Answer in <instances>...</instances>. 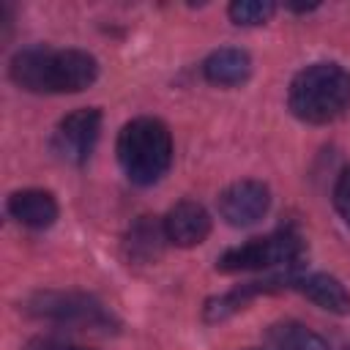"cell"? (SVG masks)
I'll return each instance as SVG.
<instances>
[{
  "label": "cell",
  "instance_id": "cell-1",
  "mask_svg": "<svg viewBox=\"0 0 350 350\" xmlns=\"http://www.w3.org/2000/svg\"><path fill=\"white\" fill-rule=\"evenodd\" d=\"M8 74L27 93H79L98 77V63L82 49L25 46L11 57Z\"/></svg>",
  "mask_w": 350,
  "mask_h": 350
},
{
  "label": "cell",
  "instance_id": "cell-2",
  "mask_svg": "<svg viewBox=\"0 0 350 350\" xmlns=\"http://www.w3.org/2000/svg\"><path fill=\"white\" fill-rule=\"evenodd\" d=\"M290 112L304 123H331L350 109V71L339 63H312L301 68L287 90Z\"/></svg>",
  "mask_w": 350,
  "mask_h": 350
},
{
  "label": "cell",
  "instance_id": "cell-3",
  "mask_svg": "<svg viewBox=\"0 0 350 350\" xmlns=\"http://www.w3.org/2000/svg\"><path fill=\"white\" fill-rule=\"evenodd\" d=\"M115 153L131 183L150 186L172 164V134L159 118H134L120 129Z\"/></svg>",
  "mask_w": 350,
  "mask_h": 350
},
{
  "label": "cell",
  "instance_id": "cell-4",
  "mask_svg": "<svg viewBox=\"0 0 350 350\" xmlns=\"http://www.w3.org/2000/svg\"><path fill=\"white\" fill-rule=\"evenodd\" d=\"M304 257V238L295 230H276L265 238H252L241 246L227 249L216 260V271L238 273V271H262V268H295Z\"/></svg>",
  "mask_w": 350,
  "mask_h": 350
},
{
  "label": "cell",
  "instance_id": "cell-5",
  "mask_svg": "<svg viewBox=\"0 0 350 350\" xmlns=\"http://www.w3.org/2000/svg\"><path fill=\"white\" fill-rule=\"evenodd\" d=\"M25 312L38 320L79 325V328H112L115 317L93 295L74 290H41L25 301Z\"/></svg>",
  "mask_w": 350,
  "mask_h": 350
},
{
  "label": "cell",
  "instance_id": "cell-6",
  "mask_svg": "<svg viewBox=\"0 0 350 350\" xmlns=\"http://www.w3.org/2000/svg\"><path fill=\"white\" fill-rule=\"evenodd\" d=\"M101 134V109L96 107H82L68 112L52 137V148L55 153L68 161V164H85L98 142Z\"/></svg>",
  "mask_w": 350,
  "mask_h": 350
},
{
  "label": "cell",
  "instance_id": "cell-7",
  "mask_svg": "<svg viewBox=\"0 0 350 350\" xmlns=\"http://www.w3.org/2000/svg\"><path fill=\"white\" fill-rule=\"evenodd\" d=\"M271 205V191L260 180H235L219 194V216L230 227L257 224Z\"/></svg>",
  "mask_w": 350,
  "mask_h": 350
},
{
  "label": "cell",
  "instance_id": "cell-8",
  "mask_svg": "<svg viewBox=\"0 0 350 350\" xmlns=\"http://www.w3.org/2000/svg\"><path fill=\"white\" fill-rule=\"evenodd\" d=\"M298 282V273L295 268H287L284 273H273L262 282H246L230 293H221L216 298H208L205 301V309H202V317L205 323H219V320H227L230 314H235L238 309H243L252 298L257 295H265V293H276V290H284V287H295Z\"/></svg>",
  "mask_w": 350,
  "mask_h": 350
},
{
  "label": "cell",
  "instance_id": "cell-9",
  "mask_svg": "<svg viewBox=\"0 0 350 350\" xmlns=\"http://www.w3.org/2000/svg\"><path fill=\"white\" fill-rule=\"evenodd\" d=\"M164 232H167V241L175 243V246H197L208 238L211 232V216L208 211L194 202V200H180L175 202L167 216H164Z\"/></svg>",
  "mask_w": 350,
  "mask_h": 350
},
{
  "label": "cell",
  "instance_id": "cell-10",
  "mask_svg": "<svg viewBox=\"0 0 350 350\" xmlns=\"http://www.w3.org/2000/svg\"><path fill=\"white\" fill-rule=\"evenodd\" d=\"M8 213L22 227L46 230L57 219V200L44 189H22L8 197Z\"/></svg>",
  "mask_w": 350,
  "mask_h": 350
},
{
  "label": "cell",
  "instance_id": "cell-11",
  "mask_svg": "<svg viewBox=\"0 0 350 350\" xmlns=\"http://www.w3.org/2000/svg\"><path fill=\"white\" fill-rule=\"evenodd\" d=\"M295 290H301L312 304H317L325 312H334V314L350 312V293L331 273H304V276H298Z\"/></svg>",
  "mask_w": 350,
  "mask_h": 350
},
{
  "label": "cell",
  "instance_id": "cell-12",
  "mask_svg": "<svg viewBox=\"0 0 350 350\" xmlns=\"http://www.w3.org/2000/svg\"><path fill=\"white\" fill-rule=\"evenodd\" d=\"M202 74L213 85H241L252 74V57L238 46H221L205 57Z\"/></svg>",
  "mask_w": 350,
  "mask_h": 350
},
{
  "label": "cell",
  "instance_id": "cell-13",
  "mask_svg": "<svg viewBox=\"0 0 350 350\" xmlns=\"http://www.w3.org/2000/svg\"><path fill=\"white\" fill-rule=\"evenodd\" d=\"M164 243H167L164 221L159 224L153 216H139L131 224L123 246H126L129 260H134V262H153V260H159Z\"/></svg>",
  "mask_w": 350,
  "mask_h": 350
},
{
  "label": "cell",
  "instance_id": "cell-14",
  "mask_svg": "<svg viewBox=\"0 0 350 350\" xmlns=\"http://www.w3.org/2000/svg\"><path fill=\"white\" fill-rule=\"evenodd\" d=\"M265 339H268L271 350H331L328 342H325L317 331L306 328V325L298 323V320L273 323V325L268 328Z\"/></svg>",
  "mask_w": 350,
  "mask_h": 350
},
{
  "label": "cell",
  "instance_id": "cell-15",
  "mask_svg": "<svg viewBox=\"0 0 350 350\" xmlns=\"http://www.w3.org/2000/svg\"><path fill=\"white\" fill-rule=\"evenodd\" d=\"M276 5L268 3V0H235L230 3L227 14L235 25H243V27H252V25H262L273 16Z\"/></svg>",
  "mask_w": 350,
  "mask_h": 350
},
{
  "label": "cell",
  "instance_id": "cell-16",
  "mask_svg": "<svg viewBox=\"0 0 350 350\" xmlns=\"http://www.w3.org/2000/svg\"><path fill=\"white\" fill-rule=\"evenodd\" d=\"M334 205L339 211V216L345 219V224L350 227V167L342 170L336 186H334Z\"/></svg>",
  "mask_w": 350,
  "mask_h": 350
},
{
  "label": "cell",
  "instance_id": "cell-17",
  "mask_svg": "<svg viewBox=\"0 0 350 350\" xmlns=\"http://www.w3.org/2000/svg\"><path fill=\"white\" fill-rule=\"evenodd\" d=\"M27 350H88V347L74 345V342H63V339H33L27 345Z\"/></svg>",
  "mask_w": 350,
  "mask_h": 350
}]
</instances>
